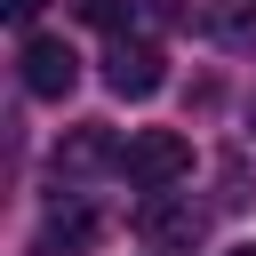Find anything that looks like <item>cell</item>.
Returning a JSON list of instances; mask_svg holds the SVG:
<instances>
[{"mask_svg":"<svg viewBox=\"0 0 256 256\" xmlns=\"http://www.w3.org/2000/svg\"><path fill=\"white\" fill-rule=\"evenodd\" d=\"M184 168H192V144H184L176 128H136V136L120 144V176H128V184H144V192L176 184Z\"/></svg>","mask_w":256,"mask_h":256,"instance_id":"1","label":"cell"},{"mask_svg":"<svg viewBox=\"0 0 256 256\" xmlns=\"http://www.w3.org/2000/svg\"><path fill=\"white\" fill-rule=\"evenodd\" d=\"M160 80H168V56H160L152 40H128V32H120V40H112V56H104V88L144 104V96H160Z\"/></svg>","mask_w":256,"mask_h":256,"instance_id":"2","label":"cell"},{"mask_svg":"<svg viewBox=\"0 0 256 256\" xmlns=\"http://www.w3.org/2000/svg\"><path fill=\"white\" fill-rule=\"evenodd\" d=\"M72 80H80V56H72L56 32H32V40H24V88L56 104V96H72Z\"/></svg>","mask_w":256,"mask_h":256,"instance_id":"3","label":"cell"},{"mask_svg":"<svg viewBox=\"0 0 256 256\" xmlns=\"http://www.w3.org/2000/svg\"><path fill=\"white\" fill-rule=\"evenodd\" d=\"M96 240V216L88 208H56L48 224H40V256H56V248H88Z\"/></svg>","mask_w":256,"mask_h":256,"instance_id":"4","label":"cell"},{"mask_svg":"<svg viewBox=\"0 0 256 256\" xmlns=\"http://www.w3.org/2000/svg\"><path fill=\"white\" fill-rule=\"evenodd\" d=\"M144 232H152V240H168V248H192V240H200V216H192V208L152 200V208H144Z\"/></svg>","mask_w":256,"mask_h":256,"instance_id":"5","label":"cell"},{"mask_svg":"<svg viewBox=\"0 0 256 256\" xmlns=\"http://www.w3.org/2000/svg\"><path fill=\"white\" fill-rule=\"evenodd\" d=\"M72 16L96 24V32H120V24H128V0H72Z\"/></svg>","mask_w":256,"mask_h":256,"instance_id":"6","label":"cell"},{"mask_svg":"<svg viewBox=\"0 0 256 256\" xmlns=\"http://www.w3.org/2000/svg\"><path fill=\"white\" fill-rule=\"evenodd\" d=\"M0 16H8V24H32V16H40V0H0Z\"/></svg>","mask_w":256,"mask_h":256,"instance_id":"7","label":"cell"},{"mask_svg":"<svg viewBox=\"0 0 256 256\" xmlns=\"http://www.w3.org/2000/svg\"><path fill=\"white\" fill-rule=\"evenodd\" d=\"M232 256H256V248H232Z\"/></svg>","mask_w":256,"mask_h":256,"instance_id":"8","label":"cell"}]
</instances>
